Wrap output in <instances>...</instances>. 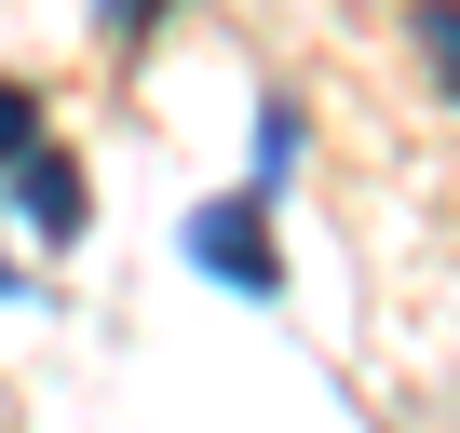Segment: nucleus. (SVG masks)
Returning <instances> with one entry per match:
<instances>
[{
  "label": "nucleus",
  "instance_id": "obj_5",
  "mask_svg": "<svg viewBox=\"0 0 460 433\" xmlns=\"http://www.w3.org/2000/svg\"><path fill=\"white\" fill-rule=\"evenodd\" d=\"M420 41H433V68H447V95H460V14H420Z\"/></svg>",
  "mask_w": 460,
  "mask_h": 433
},
{
  "label": "nucleus",
  "instance_id": "obj_4",
  "mask_svg": "<svg viewBox=\"0 0 460 433\" xmlns=\"http://www.w3.org/2000/svg\"><path fill=\"white\" fill-rule=\"evenodd\" d=\"M285 163H298V109H258V190H271Z\"/></svg>",
  "mask_w": 460,
  "mask_h": 433
},
{
  "label": "nucleus",
  "instance_id": "obj_1",
  "mask_svg": "<svg viewBox=\"0 0 460 433\" xmlns=\"http://www.w3.org/2000/svg\"><path fill=\"white\" fill-rule=\"evenodd\" d=\"M190 271H217V285L271 298V285H285V258L258 244V203H203V216H190Z\"/></svg>",
  "mask_w": 460,
  "mask_h": 433
},
{
  "label": "nucleus",
  "instance_id": "obj_6",
  "mask_svg": "<svg viewBox=\"0 0 460 433\" xmlns=\"http://www.w3.org/2000/svg\"><path fill=\"white\" fill-rule=\"evenodd\" d=\"M0 298H14V258H0Z\"/></svg>",
  "mask_w": 460,
  "mask_h": 433
},
{
  "label": "nucleus",
  "instance_id": "obj_3",
  "mask_svg": "<svg viewBox=\"0 0 460 433\" xmlns=\"http://www.w3.org/2000/svg\"><path fill=\"white\" fill-rule=\"evenodd\" d=\"M0 163H14V176L41 163V109H28V82H0Z\"/></svg>",
  "mask_w": 460,
  "mask_h": 433
},
{
  "label": "nucleus",
  "instance_id": "obj_2",
  "mask_svg": "<svg viewBox=\"0 0 460 433\" xmlns=\"http://www.w3.org/2000/svg\"><path fill=\"white\" fill-rule=\"evenodd\" d=\"M14 216H28L41 244H68V231H82V163H68V149H41V163L14 176Z\"/></svg>",
  "mask_w": 460,
  "mask_h": 433
}]
</instances>
